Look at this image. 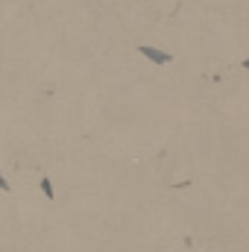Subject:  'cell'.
Listing matches in <instances>:
<instances>
[{
    "label": "cell",
    "mask_w": 249,
    "mask_h": 252,
    "mask_svg": "<svg viewBox=\"0 0 249 252\" xmlns=\"http://www.w3.org/2000/svg\"><path fill=\"white\" fill-rule=\"evenodd\" d=\"M141 53H144L147 59H153V62H158V64H167V62H173V56H170V53H161V50H153V47H141Z\"/></svg>",
    "instance_id": "obj_1"
}]
</instances>
